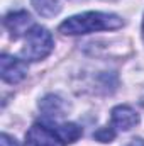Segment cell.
<instances>
[{
	"mask_svg": "<svg viewBox=\"0 0 144 146\" xmlns=\"http://www.w3.org/2000/svg\"><path fill=\"white\" fill-rule=\"evenodd\" d=\"M124 26V21L115 14L104 12H85L66 19L59 26V33L66 36H80L95 31H112Z\"/></svg>",
	"mask_w": 144,
	"mask_h": 146,
	"instance_id": "6da1fadb",
	"label": "cell"
},
{
	"mask_svg": "<svg viewBox=\"0 0 144 146\" xmlns=\"http://www.w3.org/2000/svg\"><path fill=\"white\" fill-rule=\"evenodd\" d=\"M53 48H54V41L51 33L46 27L32 26L26 36L22 56L29 61H41L53 51Z\"/></svg>",
	"mask_w": 144,
	"mask_h": 146,
	"instance_id": "7a4b0ae2",
	"label": "cell"
},
{
	"mask_svg": "<svg viewBox=\"0 0 144 146\" xmlns=\"http://www.w3.org/2000/svg\"><path fill=\"white\" fill-rule=\"evenodd\" d=\"M26 146H63V139L54 129L44 124H34L26 134Z\"/></svg>",
	"mask_w": 144,
	"mask_h": 146,
	"instance_id": "3957f363",
	"label": "cell"
},
{
	"mask_svg": "<svg viewBox=\"0 0 144 146\" xmlns=\"http://www.w3.org/2000/svg\"><path fill=\"white\" fill-rule=\"evenodd\" d=\"M0 75L2 80L7 83H19L26 78L27 75V65L14 56L9 54H2L0 58Z\"/></svg>",
	"mask_w": 144,
	"mask_h": 146,
	"instance_id": "277c9868",
	"label": "cell"
},
{
	"mask_svg": "<svg viewBox=\"0 0 144 146\" xmlns=\"http://www.w3.org/2000/svg\"><path fill=\"white\" fill-rule=\"evenodd\" d=\"M139 122L137 112L127 106H119L112 109V126L119 131H129Z\"/></svg>",
	"mask_w": 144,
	"mask_h": 146,
	"instance_id": "5b68a950",
	"label": "cell"
},
{
	"mask_svg": "<svg viewBox=\"0 0 144 146\" xmlns=\"http://www.w3.org/2000/svg\"><path fill=\"white\" fill-rule=\"evenodd\" d=\"M32 19L31 15L26 12V10H19V12H10L5 19H3V24L5 27L10 31V34L14 37H19L24 33H29L27 27L31 26Z\"/></svg>",
	"mask_w": 144,
	"mask_h": 146,
	"instance_id": "8992f818",
	"label": "cell"
},
{
	"mask_svg": "<svg viewBox=\"0 0 144 146\" xmlns=\"http://www.w3.org/2000/svg\"><path fill=\"white\" fill-rule=\"evenodd\" d=\"M39 109L42 110L46 115H54V117H61L66 112V104L63 99H59L58 95H46L41 102H39Z\"/></svg>",
	"mask_w": 144,
	"mask_h": 146,
	"instance_id": "52a82bcc",
	"label": "cell"
},
{
	"mask_svg": "<svg viewBox=\"0 0 144 146\" xmlns=\"http://www.w3.org/2000/svg\"><path fill=\"white\" fill-rule=\"evenodd\" d=\"M32 7L39 15L42 17H54L63 9V0H31Z\"/></svg>",
	"mask_w": 144,
	"mask_h": 146,
	"instance_id": "ba28073f",
	"label": "cell"
},
{
	"mask_svg": "<svg viewBox=\"0 0 144 146\" xmlns=\"http://www.w3.org/2000/svg\"><path fill=\"white\" fill-rule=\"evenodd\" d=\"M53 129H54V127H53ZM54 131H56V134L63 139V143H75V141L83 134L81 127L76 126V124H73V122L59 124V126H56Z\"/></svg>",
	"mask_w": 144,
	"mask_h": 146,
	"instance_id": "9c48e42d",
	"label": "cell"
},
{
	"mask_svg": "<svg viewBox=\"0 0 144 146\" xmlns=\"http://www.w3.org/2000/svg\"><path fill=\"white\" fill-rule=\"evenodd\" d=\"M114 138H115V131H114L112 126L110 127H102L100 131L95 133V139L100 141V143H110Z\"/></svg>",
	"mask_w": 144,
	"mask_h": 146,
	"instance_id": "30bf717a",
	"label": "cell"
},
{
	"mask_svg": "<svg viewBox=\"0 0 144 146\" xmlns=\"http://www.w3.org/2000/svg\"><path fill=\"white\" fill-rule=\"evenodd\" d=\"M0 146H19L17 145V141L12 138V136H9V134H2L0 136Z\"/></svg>",
	"mask_w": 144,
	"mask_h": 146,
	"instance_id": "8fae6325",
	"label": "cell"
},
{
	"mask_svg": "<svg viewBox=\"0 0 144 146\" xmlns=\"http://www.w3.org/2000/svg\"><path fill=\"white\" fill-rule=\"evenodd\" d=\"M143 36H144V21H143Z\"/></svg>",
	"mask_w": 144,
	"mask_h": 146,
	"instance_id": "7c38bea8",
	"label": "cell"
}]
</instances>
